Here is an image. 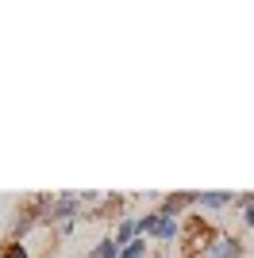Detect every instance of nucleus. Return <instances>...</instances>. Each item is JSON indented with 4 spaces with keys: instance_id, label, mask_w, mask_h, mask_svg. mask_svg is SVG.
<instances>
[{
    "instance_id": "nucleus-7",
    "label": "nucleus",
    "mask_w": 254,
    "mask_h": 258,
    "mask_svg": "<svg viewBox=\"0 0 254 258\" xmlns=\"http://www.w3.org/2000/svg\"><path fill=\"white\" fill-rule=\"evenodd\" d=\"M4 258H27V250H23L20 243H8V250H4Z\"/></svg>"
},
{
    "instance_id": "nucleus-9",
    "label": "nucleus",
    "mask_w": 254,
    "mask_h": 258,
    "mask_svg": "<svg viewBox=\"0 0 254 258\" xmlns=\"http://www.w3.org/2000/svg\"><path fill=\"white\" fill-rule=\"evenodd\" d=\"M246 224H250V227H254V205H250V208H246Z\"/></svg>"
},
{
    "instance_id": "nucleus-5",
    "label": "nucleus",
    "mask_w": 254,
    "mask_h": 258,
    "mask_svg": "<svg viewBox=\"0 0 254 258\" xmlns=\"http://www.w3.org/2000/svg\"><path fill=\"white\" fill-rule=\"evenodd\" d=\"M135 231H139V220H123L119 231H116V243H119V247H127V239L135 235Z\"/></svg>"
},
{
    "instance_id": "nucleus-4",
    "label": "nucleus",
    "mask_w": 254,
    "mask_h": 258,
    "mask_svg": "<svg viewBox=\"0 0 254 258\" xmlns=\"http://www.w3.org/2000/svg\"><path fill=\"white\" fill-rule=\"evenodd\" d=\"M201 205L204 208H223V205H231V193H204Z\"/></svg>"
},
{
    "instance_id": "nucleus-6",
    "label": "nucleus",
    "mask_w": 254,
    "mask_h": 258,
    "mask_svg": "<svg viewBox=\"0 0 254 258\" xmlns=\"http://www.w3.org/2000/svg\"><path fill=\"white\" fill-rule=\"evenodd\" d=\"M143 250H147V243H143V239H131V243L123 247V254H119V258H143Z\"/></svg>"
},
{
    "instance_id": "nucleus-1",
    "label": "nucleus",
    "mask_w": 254,
    "mask_h": 258,
    "mask_svg": "<svg viewBox=\"0 0 254 258\" xmlns=\"http://www.w3.org/2000/svg\"><path fill=\"white\" fill-rule=\"evenodd\" d=\"M208 254H212V258H239V254H243V247H239L235 239H220V243H216Z\"/></svg>"
},
{
    "instance_id": "nucleus-8",
    "label": "nucleus",
    "mask_w": 254,
    "mask_h": 258,
    "mask_svg": "<svg viewBox=\"0 0 254 258\" xmlns=\"http://www.w3.org/2000/svg\"><path fill=\"white\" fill-rule=\"evenodd\" d=\"M154 224H158V216H143V220H139V231H154Z\"/></svg>"
},
{
    "instance_id": "nucleus-2",
    "label": "nucleus",
    "mask_w": 254,
    "mask_h": 258,
    "mask_svg": "<svg viewBox=\"0 0 254 258\" xmlns=\"http://www.w3.org/2000/svg\"><path fill=\"white\" fill-rule=\"evenodd\" d=\"M154 235H158V239H173V235H177V224H173V216H162V212H158Z\"/></svg>"
},
{
    "instance_id": "nucleus-3",
    "label": "nucleus",
    "mask_w": 254,
    "mask_h": 258,
    "mask_svg": "<svg viewBox=\"0 0 254 258\" xmlns=\"http://www.w3.org/2000/svg\"><path fill=\"white\" fill-rule=\"evenodd\" d=\"M123 254V247H119L116 239H104L100 247H93V258H119Z\"/></svg>"
}]
</instances>
